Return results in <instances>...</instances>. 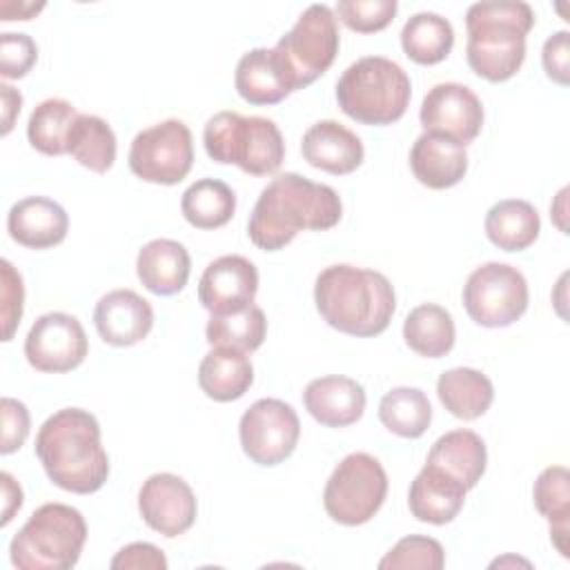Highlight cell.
<instances>
[{"label":"cell","mask_w":570,"mask_h":570,"mask_svg":"<svg viewBox=\"0 0 570 570\" xmlns=\"http://www.w3.org/2000/svg\"><path fill=\"white\" fill-rule=\"evenodd\" d=\"M341 216L343 205L336 189L285 171L263 187L247 220V236L258 249L278 252L298 232L332 229Z\"/></svg>","instance_id":"obj_1"},{"label":"cell","mask_w":570,"mask_h":570,"mask_svg":"<svg viewBox=\"0 0 570 570\" xmlns=\"http://www.w3.org/2000/svg\"><path fill=\"white\" fill-rule=\"evenodd\" d=\"M36 456L49 481L73 494L98 492L109 476L100 423L82 407H62L40 425Z\"/></svg>","instance_id":"obj_2"},{"label":"cell","mask_w":570,"mask_h":570,"mask_svg":"<svg viewBox=\"0 0 570 570\" xmlns=\"http://www.w3.org/2000/svg\"><path fill=\"white\" fill-rule=\"evenodd\" d=\"M321 318L350 336H379L396 309L394 287L385 274L356 265H330L314 283Z\"/></svg>","instance_id":"obj_3"},{"label":"cell","mask_w":570,"mask_h":570,"mask_svg":"<svg viewBox=\"0 0 570 570\" xmlns=\"http://www.w3.org/2000/svg\"><path fill=\"white\" fill-rule=\"evenodd\" d=\"M534 27V11L521 0L474 2L465 13L470 69L488 80H510L525 60V36Z\"/></svg>","instance_id":"obj_4"},{"label":"cell","mask_w":570,"mask_h":570,"mask_svg":"<svg viewBox=\"0 0 570 570\" xmlns=\"http://www.w3.org/2000/svg\"><path fill=\"white\" fill-rule=\"evenodd\" d=\"M412 85L403 67L385 56L352 62L336 82V100L345 116L361 125H392L403 118Z\"/></svg>","instance_id":"obj_5"},{"label":"cell","mask_w":570,"mask_h":570,"mask_svg":"<svg viewBox=\"0 0 570 570\" xmlns=\"http://www.w3.org/2000/svg\"><path fill=\"white\" fill-rule=\"evenodd\" d=\"M87 541L80 510L67 503H42L9 543L18 570H69L78 563Z\"/></svg>","instance_id":"obj_6"},{"label":"cell","mask_w":570,"mask_h":570,"mask_svg":"<svg viewBox=\"0 0 570 570\" xmlns=\"http://www.w3.org/2000/svg\"><path fill=\"white\" fill-rule=\"evenodd\" d=\"M203 145L214 163L236 165L249 176L276 174L285 158V140L274 120L236 111L214 114L205 122Z\"/></svg>","instance_id":"obj_7"},{"label":"cell","mask_w":570,"mask_h":570,"mask_svg":"<svg viewBox=\"0 0 570 570\" xmlns=\"http://www.w3.org/2000/svg\"><path fill=\"white\" fill-rule=\"evenodd\" d=\"M387 497V474L379 459L367 452L347 454L330 474L323 490V505L341 525L367 523Z\"/></svg>","instance_id":"obj_8"},{"label":"cell","mask_w":570,"mask_h":570,"mask_svg":"<svg viewBox=\"0 0 570 570\" xmlns=\"http://www.w3.org/2000/svg\"><path fill=\"white\" fill-rule=\"evenodd\" d=\"M338 45L334 11L327 4H309L274 49L289 71L294 89H303L332 67Z\"/></svg>","instance_id":"obj_9"},{"label":"cell","mask_w":570,"mask_h":570,"mask_svg":"<svg viewBox=\"0 0 570 570\" xmlns=\"http://www.w3.org/2000/svg\"><path fill=\"white\" fill-rule=\"evenodd\" d=\"M525 276L508 263L479 265L463 285V307L481 327H508L528 309Z\"/></svg>","instance_id":"obj_10"},{"label":"cell","mask_w":570,"mask_h":570,"mask_svg":"<svg viewBox=\"0 0 570 570\" xmlns=\"http://www.w3.org/2000/svg\"><path fill=\"white\" fill-rule=\"evenodd\" d=\"M127 163L131 174L145 183H180L194 165L189 127L178 118H167L138 131L131 140Z\"/></svg>","instance_id":"obj_11"},{"label":"cell","mask_w":570,"mask_h":570,"mask_svg":"<svg viewBox=\"0 0 570 570\" xmlns=\"http://www.w3.org/2000/svg\"><path fill=\"white\" fill-rule=\"evenodd\" d=\"M298 436V414L281 399L254 401L238 423V439L245 456L265 468L283 463L294 452Z\"/></svg>","instance_id":"obj_12"},{"label":"cell","mask_w":570,"mask_h":570,"mask_svg":"<svg viewBox=\"0 0 570 570\" xmlns=\"http://www.w3.org/2000/svg\"><path fill=\"white\" fill-rule=\"evenodd\" d=\"M89 352L80 321L65 312H47L36 318L24 338V356L38 372L76 370Z\"/></svg>","instance_id":"obj_13"},{"label":"cell","mask_w":570,"mask_h":570,"mask_svg":"<svg viewBox=\"0 0 570 570\" xmlns=\"http://www.w3.org/2000/svg\"><path fill=\"white\" fill-rule=\"evenodd\" d=\"M419 120L428 134L450 138L465 147L481 134L483 105L470 87L461 82H439L425 94Z\"/></svg>","instance_id":"obj_14"},{"label":"cell","mask_w":570,"mask_h":570,"mask_svg":"<svg viewBox=\"0 0 570 570\" xmlns=\"http://www.w3.org/2000/svg\"><path fill=\"white\" fill-rule=\"evenodd\" d=\"M138 510L154 532L174 539L194 525L198 503L194 490L183 476L158 472L140 485Z\"/></svg>","instance_id":"obj_15"},{"label":"cell","mask_w":570,"mask_h":570,"mask_svg":"<svg viewBox=\"0 0 570 570\" xmlns=\"http://www.w3.org/2000/svg\"><path fill=\"white\" fill-rule=\"evenodd\" d=\"M258 292V269L240 254L212 261L198 281V301L209 314H234L249 307Z\"/></svg>","instance_id":"obj_16"},{"label":"cell","mask_w":570,"mask_h":570,"mask_svg":"<svg viewBox=\"0 0 570 570\" xmlns=\"http://www.w3.org/2000/svg\"><path fill=\"white\" fill-rule=\"evenodd\" d=\"M94 325L105 343L114 347H131L151 332L154 309L138 292L114 289L96 303Z\"/></svg>","instance_id":"obj_17"},{"label":"cell","mask_w":570,"mask_h":570,"mask_svg":"<svg viewBox=\"0 0 570 570\" xmlns=\"http://www.w3.org/2000/svg\"><path fill=\"white\" fill-rule=\"evenodd\" d=\"M365 390L350 376L330 374L305 385L303 403L309 416L325 428H347L365 412Z\"/></svg>","instance_id":"obj_18"},{"label":"cell","mask_w":570,"mask_h":570,"mask_svg":"<svg viewBox=\"0 0 570 570\" xmlns=\"http://www.w3.org/2000/svg\"><path fill=\"white\" fill-rule=\"evenodd\" d=\"M69 229V216L62 205L47 196H27L11 205L7 214L9 236L29 249L60 245Z\"/></svg>","instance_id":"obj_19"},{"label":"cell","mask_w":570,"mask_h":570,"mask_svg":"<svg viewBox=\"0 0 570 570\" xmlns=\"http://www.w3.org/2000/svg\"><path fill=\"white\" fill-rule=\"evenodd\" d=\"M301 154L312 167L334 176L352 174L365 156L361 138L338 120L314 122L303 134Z\"/></svg>","instance_id":"obj_20"},{"label":"cell","mask_w":570,"mask_h":570,"mask_svg":"<svg viewBox=\"0 0 570 570\" xmlns=\"http://www.w3.org/2000/svg\"><path fill=\"white\" fill-rule=\"evenodd\" d=\"M234 87L249 105H276L296 91L292 76L274 47H256L243 53L236 65Z\"/></svg>","instance_id":"obj_21"},{"label":"cell","mask_w":570,"mask_h":570,"mask_svg":"<svg viewBox=\"0 0 570 570\" xmlns=\"http://www.w3.org/2000/svg\"><path fill=\"white\" fill-rule=\"evenodd\" d=\"M410 169L421 185L430 189H448L463 180L468 171V151L450 138L423 131L410 149Z\"/></svg>","instance_id":"obj_22"},{"label":"cell","mask_w":570,"mask_h":570,"mask_svg":"<svg viewBox=\"0 0 570 570\" xmlns=\"http://www.w3.org/2000/svg\"><path fill=\"white\" fill-rule=\"evenodd\" d=\"M191 272V258L183 243L171 238H154L145 243L136 256L138 281L156 296L178 294Z\"/></svg>","instance_id":"obj_23"},{"label":"cell","mask_w":570,"mask_h":570,"mask_svg":"<svg viewBox=\"0 0 570 570\" xmlns=\"http://www.w3.org/2000/svg\"><path fill=\"white\" fill-rule=\"evenodd\" d=\"M425 463L441 470L465 490H472L485 472V443L472 430H452L432 443Z\"/></svg>","instance_id":"obj_24"},{"label":"cell","mask_w":570,"mask_h":570,"mask_svg":"<svg viewBox=\"0 0 570 570\" xmlns=\"http://www.w3.org/2000/svg\"><path fill=\"white\" fill-rule=\"evenodd\" d=\"M465 492L468 490L461 483L425 463L410 485L407 505L414 519L432 525H445L461 512Z\"/></svg>","instance_id":"obj_25"},{"label":"cell","mask_w":570,"mask_h":570,"mask_svg":"<svg viewBox=\"0 0 570 570\" xmlns=\"http://www.w3.org/2000/svg\"><path fill=\"white\" fill-rule=\"evenodd\" d=\"M254 383V365L245 352L212 347L198 365V385L212 401L240 399Z\"/></svg>","instance_id":"obj_26"},{"label":"cell","mask_w":570,"mask_h":570,"mask_svg":"<svg viewBox=\"0 0 570 570\" xmlns=\"http://www.w3.org/2000/svg\"><path fill=\"white\" fill-rule=\"evenodd\" d=\"M485 236L503 252L528 249L541 232V218L532 203L505 198L494 203L485 214Z\"/></svg>","instance_id":"obj_27"},{"label":"cell","mask_w":570,"mask_h":570,"mask_svg":"<svg viewBox=\"0 0 570 570\" xmlns=\"http://www.w3.org/2000/svg\"><path fill=\"white\" fill-rule=\"evenodd\" d=\"M436 394L441 405L456 419L474 421L483 416L492 401V381L474 367H452L436 381Z\"/></svg>","instance_id":"obj_28"},{"label":"cell","mask_w":570,"mask_h":570,"mask_svg":"<svg viewBox=\"0 0 570 570\" xmlns=\"http://www.w3.org/2000/svg\"><path fill=\"white\" fill-rule=\"evenodd\" d=\"M403 338L419 356L441 358L454 347L456 330L452 314L436 303L416 305L403 321Z\"/></svg>","instance_id":"obj_29"},{"label":"cell","mask_w":570,"mask_h":570,"mask_svg":"<svg viewBox=\"0 0 570 570\" xmlns=\"http://www.w3.org/2000/svg\"><path fill=\"white\" fill-rule=\"evenodd\" d=\"M180 212L196 229H218L232 220L236 194L218 178H200L183 191Z\"/></svg>","instance_id":"obj_30"},{"label":"cell","mask_w":570,"mask_h":570,"mask_svg":"<svg viewBox=\"0 0 570 570\" xmlns=\"http://www.w3.org/2000/svg\"><path fill=\"white\" fill-rule=\"evenodd\" d=\"M401 47L416 65H436L450 56L454 47V29L448 18L421 11L403 24Z\"/></svg>","instance_id":"obj_31"},{"label":"cell","mask_w":570,"mask_h":570,"mask_svg":"<svg viewBox=\"0 0 570 570\" xmlns=\"http://www.w3.org/2000/svg\"><path fill=\"white\" fill-rule=\"evenodd\" d=\"M534 508L550 523V539L561 557H568V517H570V474L563 465L546 468L532 488Z\"/></svg>","instance_id":"obj_32"},{"label":"cell","mask_w":570,"mask_h":570,"mask_svg":"<svg viewBox=\"0 0 570 570\" xmlns=\"http://www.w3.org/2000/svg\"><path fill=\"white\" fill-rule=\"evenodd\" d=\"M67 154L89 171L105 174L116 160V134L100 116L78 114L67 138Z\"/></svg>","instance_id":"obj_33"},{"label":"cell","mask_w":570,"mask_h":570,"mask_svg":"<svg viewBox=\"0 0 570 570\" xmlns=\"http://www.w3.org/2000/svg\"><path fill=\"white\" fill-rule=\"evenodd\" d=\"M267 334V318L258 305L234 314H209L205 336L212 347H229L245 354L256 352Z\"/></svg>","instance_id":"obj_34"},{"label":"cell","mask_w":570,"mask_h":570,"mask_svg":"<svg viewBox=\"0 0 570 570\" xmlns=\"http://www.w3.org/2000/svg\"><path fill=\"white\" fill-rule=\"evenodd\" d=\"M379 421L401 439H419L432 423V405L419 387H392L379 403Z\"/></svg>","instance_id":"obj_35"},{"label":"cell","mask_w":570,"mask_h":570,"mask_svg":"<svg viewBox=\"0 0 570 570\" xmlns=\"http://www.w3.org/2000/svg\"><path fill=\"white\" fill-rule=\"evenodd\" d=\"M78 118L76 107L62 98H47L29 116L27 138L29 145L45 156L67 154V138L73 120Z\"/></svg>","instance_id":"obj_36"},{"label":"cell","mask_w":570,"mask_h":570,"mask_svg":"<svg viewBox=\"0 0 570 570\" xmlns=\"http://www.w3.org/2000/svg\"><path fill=\"white\" fill-rule=\"evenodd\" d=\"M445 566V552L443 546L423 534H410L396 541V546L379 561L381 570H407V568H421V570H441Z\"/></svg>","instance_id":"obj_37"},{"label":"cell","mask_w":570,"mask_h":570,"mask_svg":"<svg viewBox=\"0 0 570 570\" xmlns=\"http://www.w3.org/2000/svg\"><path fill=\"white\" fill-rule=\"evenodd\" d=\"M396 9V0H341L334 16L356 33H374L394 20Z\"/></svg>","instance_id":"obj_38"},{"label":"cell","mask_w":570,"mask_h":570,"mask_svg":"<svg viewBox=\"0 0 570 570\" xmlns=\"http://www.w3.org/2000/svg\"><path fill=\"white\" fill-rule=\"evenodd\" d=\"M38 60V45L29 33H0V76L22 78Z\"/></svg>","instance_id":"obj_39"},{"label":"cell","mask_w":570,"mask_h":570,"mask_svg":"<svg viewBox=\"0 0 570 570\" xmlns=\"http://www.w3.org/2000/svg\"><path fill=\"white\" fill-rule=\"evenodd\" d=\"M2 285H0V314H2V341H11L16 327L22 318V303H24V285L22 276L13 269V265L2 258L0 261Z\"/></svg>","instance_id":"obj_40"},{"label":"cell","mask_w":570,"mask_h":570,"mask_svg":"<svg viewBox=\"0 0 570 570\" xmlns=\"http://www.w3.org/2000/svg\"><path fill=\"white\" fill-rule=\"evenodd\" d=\"M29 428H31V419H29V410L22 401L4 396L2 399V443H0V452L2 454H11L16 450L22 448V443L29 436Z\"/></svg>","instance_id":"obj_41"},{"label":"cell","mask_w":570,"mask_h":570,"mask_svg":"<svg viewBox=\"0 0 570 570\" xmlns=\"http://www.w3.org/2000/svg\"><path fill=\"white\" fill-rule=\"evenodd\" d=\"M541 62L550 80H554L557 85L570 82V33L566 29L548 36V40L543 42Z\"/></svg>","instance_id":"obj_42"},{"label":"cell","mask_w":570,"mask_h":570,"mask_svg":"<svg viewBox=\"0 0 570 570\" xmlns=\"http://www.w3.org/2000/svg\"><path fill=\"white\" fill-rule=\"evenodd\" d=\"M109 566L111 570H165L167 559L154 543L136 541L120 548Z\"/></svg>","instance_id":"obj_43"},{"label":"cell","mask_w":570,"mask_h":570,"mask_svg":"<svg viewBox=\"0 0 570 570\" xmlns=\"http://www.w3.org/2000/svg\"><path fill=\"white\" fill-rule=\"evenodd\" d=\"M0 481H2V525H7L13 517V512L20 510V505H22V490L9 472H2Z\"/></svg>","instance_id":"obj_44"},{"label":"cell","mask_w":570,"mask_h":570,"mask_svg":"<svg viewBox=\"0 0 570 570\" xmlns=\"http://www.w3.org/2000/svg\"><path fill=\"white\" fill-rule=\"evenodd\" d=\"M0 96H2V134L7 136L13 127V120L20 114L22 107V96L20 91H16L11 85H0Z\"/></svg>","instance_id":"obj_45"}]
</instances>
